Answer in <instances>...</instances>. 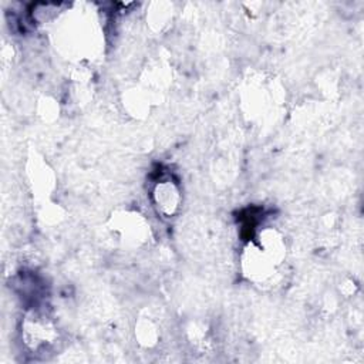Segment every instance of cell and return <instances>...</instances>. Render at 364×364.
<instances>
[{
  "instance_id": "1",
  "label": "cell",
  "mask_w": 364,
  "mask_h": 364,
  "mask_svg": "<svg viewBox=\"0 0 364 364\" xmlns=\"http://www.w3.org/2000/svg\"><path fill=\"white\" fill-rule=\"evenodd\" d=\"M179 191L176 185L169 181L164 179L159 181L152 191V199L156 210L165 216H171L176 212L179 206Z\"/></svg>"
}]
</instances>
